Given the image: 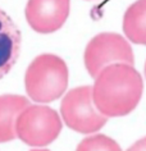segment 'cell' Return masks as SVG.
Segmentation results:
<instances>
[{
  "label": "cell",
  "mask_w": 146,
  "mask_h": 151,
  "mask_svg": "<svg viewBox=\"0 0 146 151\" xmlns=\"http://www.w3.org/2000/svg\"><path fill=\"white\" fill-rule=\"evenodd\" d=\"M142 91V78L133 65L113 64L95 78L92 99L97 110L106 118L123 116L138 105Z\"/></svg>",
  "instance_id": "obj_1"
},
{
  "label": "cell",
  "mask_w": 146,
  "mask_h": 151,
  "mask_svg": "<svg viewBox=\"0 0 146 151\" xmlns=\"http://www.w3.org/2000/svg\"><path fill=\"white\" fill-rule=\"evenodd\" d=\"M26 92L37 103L59 99L68 86V68L60 56L41 54L32 60L24 76Z\"/></svg>",
  "instance_id": "obj_2"
},
{
  "label": "cell",
  "mask_w": 146,
  "mask_h": 151,
  "mask_svg": "<svg viewBox=\"0 0 146 151\" xmlns=\"http://www.w3.org/2000/svg\"><path fill=\"white\" fill-rule=\"evenodd\" d=\"M62 131V119L54 109L28 105L16 123L17 137L29 146L41 147L57 139Z\"/></svg>",
  "instance_id": "obj_3"
},
{
  "label": "cell",
  "mask_w": 146,
  "mask_h": 151,
  "mask_svg": "<svg viewBox=\"0 0 146 151\" xmlns=\"http://www.w3.org/2000/svg\"><path fill=\"white\" fill-rule=\"evenodd\" d=\"M134 58L131 45L124 37L114 32H101L87 44L85 65L88 74L96 78L104 68L113 64L133 65Z\"/></svg>",
  "instance_id": "obj_4"
},
{
  "label": "cell",
  "mask_w": 146,
  "mask_h": 151,
  "mask_svg": "<svg viewBox=\"0 0 146 151\" xmlns=\"http://www.w3.org/2000/svg\"><path fill=\"white\" fill-rule=\"evenodd\" d=\"M60 113L67 126L80 133H93L101 129L108 120L93 104L90 86L70 90L62 100Z\"/></svg>",
  "instance_id": "obj_5"
},
{
  "label": "cell",
  "mask_w": 146,
  "mask_h": 151,
  "mask_svg": "<svg viewBox=\"0 0 146 151\" xmlns=\"http://www.w3.org/2000/svg\"><path fill=\"white\" fill-rule=\"evenodd\" d=\"M70 10V0H28L26 19L40 33H50L64 24Z\"/></svg>",
  "instance_id": "obj_6"
},
{
  "label": "cell",
  "mask_w": 146,
  "mask_h": 151,
  "mask_svg": "<svg viewBox=\"0 0 146 151\" xmlns=\"http://www.w3.org/2000/svg\"><path fill=\"white\" fill-rule=\"evenodd\" d=\"M21 31L10 16L0 9V80L17 63L21 52Z\"/></svg>",
  "instance_id": "obj_7"
},
{
  "label": "cell",
  "mask_w": 146,
  "mask_h": 151,
  "mask_svg": "<svg viewBox=\"0 0 146 151\" xmlns=\"http://www.w3.org/2000/svg\"><path fill=\"white\" fill-rule=\"evenodd\" d=\"M29 105L24 96H0V143L13 141L17 137L16 123L19 114Z\"/></svg>",
  "instance_id": "obj_8"
},
{
  "label": "cell",
  "mask_w": 146,
  "mask_h": 151,
  "mask_svg": "<svg viewBox=\"0 0 146 151\" xmlns=\"http://www.w3.org/2000/svg\"><path fill=\"white\" fill-rule=\"evenodd\" d=\"M123 31L127 39L138 45H146V0H136L123 17Z\"/></svg>",
  "instance_id": "obj_9"
},
{
  "label": "cell",
  "mask_w": 146,
  "mask_h": 151,
  "mask_svg": "<svg viewBox=\"0 0 146 151\" xmlns=\"http://www.w3.org/2000/svg\"><path fill=\"white\" fill-rule=\"evenodd\" d=\"M76 151H122L113 138L105 134H95L82 139Z\"/></svg>",
  "instance_id": "obj_10"
},
{
  "label": "cell",
  "mask_w": 146,
  "mask_h": 151,
  "mask_svg": "<svg viewBox=\"0 0 146 151\" xmlns=\"http://www.w3.org/2000/svg\"><path fill=\"white\" fill-rule=\"evenodd\" d=\"M127 151H146V137L138 139Z\"/></svg>",
  "instance_id": "obj_11"
},
{
  "label": "cell",
  "mask_w": 146,
  "mask_h": 151,
  "mask_svg": "<svg viewBox=\"0 0 146 151\" xmlns=\"http://www.w3.org/2000/svg\"><path fill=\"white\" fill-rule=\"evenodd\" d=\"M31 151H49V150H31Z\"/></svg>",
  "instance_id": "obj_12"
},
{
  "label": "cell",
  "mask_w": 146,
  "mask_h": 151,
  "mask_svg": "<svg viewBox=\"0 0 146 151\" xmlns=\"http://www.w3.org/2000/svg\"><path fill=\"white\" fill-rule=\"evenodd\" d=\"M145 76H146V62H145Z\"/></svg>",
  "instance_id": "obj_13"
}]
</instances>
